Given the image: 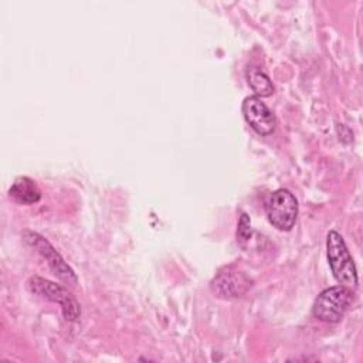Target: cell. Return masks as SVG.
Listing matches in <instances>:
<instances>
[{
  "instance_id": "cell-7",
  "label": "cell",
  "mask_w": 363,
  "mask_h": 363,
  "mask_svg": "<svg viewBox=\"0 0 363 363\" xmlns=\"http://www.w3.org/2000/svg\"><path fill=\"white\" fill-rule=\"evenodd\" d=\"M250 279L244 275V272L235 271L233 268H227L220 271L211 281L210 288L213 294L218 298L233 299L244 295L250 288Z\"/></svg>"
},
{
  "instance_id": "cell-3",
  "label": "cell",
  "mask_w": 363,
  "mask_h": 363,
  "mask_svg": "<svg viewBox=\"0 0 363 363\" xmlns=\"http://www.w3.org/2000/svg\"><path fill=\"white\" fill-rule=\"evenodd\" d=\"M27 286L30 292L34 295H40L51 302L60 303L62 309V315L67 320L75 322L81 315V308L77 302V299L71 295L68 289L61 286L60 284H55L52 281H48L41 277H31L27 281Z\"/></svg>"
},
{
  "instance_id": "cell-8",
  "label": "cell",
  "mask_w": 363,
  "mask_h": 363,
  "mask_svg": "<svg viewBox=\"0 0 363 363\" xmlns=\"http://www.w3.org/2000/svg\"><path fill=\"white\" fill-rule=\"evenodd\" d=\"M9 196L18 204L30 206L40 201L41 190L33 179L27 176H20L13 182L11 187L9 189Z\"/></svg>"
},
{
  "instance_id": "cell-6",
  "label": "cell",
  "mask_w": 363,
  "mask_h": 363,
  "mask_svg": "<svg viewBox=\"0 0 363 363\" xmlns=\"http://www.w3.org/2000/svg\"><path fill=\"white\" fill-rule=\"evenodd\" d=\"M242 115L247 123L261 136H268L275 130V116L272 111L257 95L247 96L242 101Z\"/></svg>"
},
{
  "instance_id": "cell-9",
  "label": "cell",
  "mask_w": 363,
  "mask_h": 363,
  "mask_svg": "<svg viewBox=\"0 0 363 363\" xmlns=\"http://www.w3.org/2000/svg\"><path fill=\"white\" fill-rule=\"evenodd\" d=\"M248 85L257 94V96H269L274 92V84L271 78L257 67H248L245 71Z\"/></svg>"
},
{
  "instance_id": "cell-2",
  "label": "cell",
  "mask_w": 363,
  "mask_h": 363,
  "mask_svg": "<svg viewBox=\"0 0 363 363\" xmlns=\"http://www.w3.org/2000/svg\"><path fill=\"white\" fill-rule=\"evenodd\" d=\"M350 302V288L343 285L329 286L315 298L312 305V313L318 320L326 323H336L342 319Z\"/></svg>"
},
{
  "instance_id": "cell-10",
  "label": "cell",
  "mask_w": 363,
  "mask_h": 363,
  "mask_svg": "<svg viewBox=\"0 0 363 363\" xmlns=\"http://www.w3.org/2000/svg\"><path fill=\"white\" fill-rule=\"evenodd\" d=\"M251 237V221L245 213L241 214L240 221H238V228H237V240L241 245H244L245 241H248Z\"/></svg>"
},
{
  "instance_id": "cell-1",
  "label": "cell",
  "mask_w": 363,
  "mask_h": 363,
  "mask_svg": "<svg viewBox=\"0 0 363 363\" xmlns=\"http://www.w3.org/2000/svg\"><path fill=\"white\" fill-rule=\"evenodd\" d=\"M326 255L336 281L347 288L357 286V271L343 237L332 230L326 237Z\"/></svg>"
},
{
  "instance_id": "cell-5",
  "label": "cell",
  "mask_w": 363,
  "mask_h": 363,
  "mask_svg": "<svg viewBox=\"0 0 363 363\" xmlns=\"http://www.w3.org/2000/svg\"><path fill=\"white\" fill-rule=\"evenodd\" d=\"M24 241L35 248V251L47 261L48 267L51 268L52 274L58 277L61 281L69 285H77V275L72 271V268L64 261V258L60 255V252L51 245L48 240H45L41 234L35 231H24L23 234Z\"/></svg>"
},
{
  "instance_id": "cell-4",
  "label": "cell",
  "mask_w": 363,
  "mask_h": 363,
  "mask_svg": "<svg viewBox=\"0 0 363 363\" xmlns=\"http://www.w3.org/2000/svg\"><path fill=\"white\" fill-rule=\"evenodd\" d=\"M265 213L275 228L289 231L298 217V200L288 189H278L268 197Z\"/></svg>"
}]
</instances>
